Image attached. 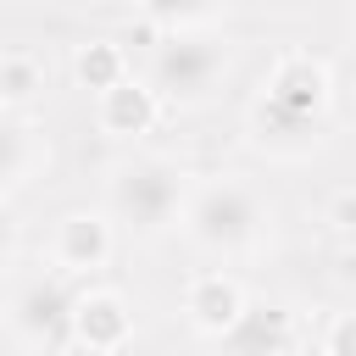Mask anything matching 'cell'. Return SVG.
Here are the masks:
<instances>
[{"label": "cell", "instance_id": "9a60e30c", "mask_svg": "<svg viewBox=\"0 0 356 356\" xmlns=\"http://www.w3.org/2000/svg\"><path fill=\"white\" fill-rule=\"evenodd\" d=\"M323 356H356V312H334L323 328Z\"/></svg>", "mask_w": 356, "mask_h": 356}, {"label": "cell", "instance_id": "6da1fadb", "mask_svg": "<svg viewBox=\"0 0 356 356\" xmlns=\"http://www.w3.org/2000/svg\"><path fill=\"white\" fill-rule=\"evenodd\" d=\"M328 100H334V72L323 56L312 50H289L273 61V72L261 78V95L250 106V134L261 150H278V156H300L317 145V128L328 117Z\"/></svg>", "mask_w": 356, "mask_h": 356}, {"label": "cell", "instance_id": "52a82bcc", "mask_svg": "<svg viewBox=\"0 0 356 356\" xmlns=\"http://www.w3.org/2000/svg\"><path fill=\"white\" fill-rule=\"evenodd\" d=\"M245 284L234 278V273H222V267H206V273H195L189 284H184V317H189V328L195 334H211V339H222L239 317H245Z\"/></svg>", "mask_w": 356, "mask_h": 356}, {"label": "cell", "instance_id": "ba28073f", "mask_svg": "<svg viewBox=\"0 0 356 356\" xmlns=\"http://www.w3.org/2000/svg\"><path fill=\"white\" fill-rule=\"evenodd\" d=\"M134 339V312L117 289H83L78 295V312H72V345L95 350V356H111Z\"/></svg>", "mask_w": 356, "mask_h": 356}, {"label": "cell", "instance_id": "4fadbf2b", "mask_svg": "<svg viewBox=\"0 0 356 356\" xmlns=\"http://www.w3.org/2000/svg\"><path fill=\"white\" fill-rule=\"evenodd\" d=\"M72 72H78V83L83 89H111V83H122L128 78V56H122V44H111V39H89L78 56H72Z\"/></svg>", "mask_w": 356, "mask_h": 356}, {"label": "cell", "instance_id": "7a4b0ae2", "mask_svg": "<svg viewBox=\"0 0 356 356\" xmlns=\"http://www.w3.org/2000/svg\"><path fill=\"white\" fill-rule=\"evenodd\" d=\"M267 222H273V206L261 200L256 184L222 172V178H200L189 184L184 195V211H178V228L195 250L206 256H245L267 239Z\"/></svg>", "mask_w": 356, "mask_h": 356}, {"label": "cell", "instance_id": "30bf717a", "mask_svg": "<svg viewBox=\"0 0 356 356\" xmlns=\"http://www.w3.org/2000/svg\"><path fill=\"white\" fill-rule=\"evenodd\" d=\"M222 339H228V356H284L289 350V312L284 306H245V317Z\"/></svg>", "mask_w": 356, "mask_h": 356}, {"label": "cell", "instance_id": "277c9868", "mask_svg": "<svg viewBox=\"0 0 356 356\" xmlns=\"http://www.w3.org/2000/svg\"><path fill=\"white\" fill-rule=\"evenodd\" d=\"M222 78H228V44L211 28H172L150 44L145 83L161 95V106H206Z\"/></svg>", "mask_w": 356, "mask_h": 356}, {"label": "cell", "instance_id": "9c48e42d", "mask_svg": "<svg viewBox=\"0 0 356 356\" xmlns=\"http://www.w3.org/2000/svg\"><path fill=\"white\" fill-rule=\"evenodd\" d=\"M95 117H100V128L106 134H117V139H134V134H145L156 117H161V95L145 83V78H122V83H111V89H100L95 95Z\"/></svg>", "mask_w": 356, "mask_h": 356}, {"label": "cell", "instance_id": "7c38bea8", "mask_svg": "<svg viewBox=\"0 0 356 356\" xmlns=\"http://www.w3.org/2000/svg\"><path fill=\"white\" fill-rule=\"evenodd\" d=\"M44 61L39 56H28V50H6L0 56V106H11V111H22V106H33L39 95H44Z\"/></svg>", "mask_w": 356, "mask_h": 356}, {"label": "cell", "instance_id": "2e32d148", "mask_svg": "<svg viewBox=\"0 0 356 356\" xmlns=\"http://www.w3.org/2000/svg\"><path fill=\"white\" fill-rule=\"evenodd\" d=\"M17 239H22V222H17V211H11V200H6V189H0V261L17 256Z\"/></svg>", "mask_w": 356, "mask_h": 356}, {"label": "cell", "instance_id": "8fae6325", "mask_svg": "<svg viewBox=\"0 0 356 356\" xmlns=\"http://www.w3.org/2000/svg\"><path fill=\"white\" fill-rule=\"evenodd\" d=\"M33 167H39V139H33V128H28L11 106H0V189L22 184Z\"/></svg>", "mask_w": 356, "mask_h": 356}, {"label": "cell", "instance_id": "5bb4252c", "mask_svg": "<svg viewBox=\"0 0 356 356\" xmlns=\"http://www.w3.org/2000/svg\"><path fill=\"white\" fill-rule=\"evenodd\" d=\"M139 11L161 33H172V28H211L228 11V0H139Z\"/></svg>", "mask_w": 356, "mask_h": 356}, {"label": "cell", "instance_id": "5b68a950", "mask_svg": "<svg viewBox=\"0 0 356 356\" xmlns=\"http://www.w3.org/2000/svg\"><path fill=\"white\" fill-rule=\"evenodd\" d=\"M78 295L83 289L61 267H44V273L17 278V289L6 295V328H11V339L28 345V350H61V345H72Z\"/></svg>", "mask_w": 356, "mask_h": 356}, {"label": "cell", "instance_id": "8992f818", "mask_svg": "<svg viewBox=\"0 0 356 356\" xmlns=\"http://www.w3.org/2000/svg\"><path fill=\"white\" fill-rule=\"evenodd\" d=\"M111 261V217L106 211H67L50 228V267L89 278L95 267Z\"/></svg>", "mask_w": 356, "mask_h": 356}, {"label": "cell", "instance_id": "3957f363", "mask_svg": "<svg viewBox=\"0 0 356 356\" xmlns=\"http://www.w3.org/2000/svg\"><path fill=\"white\" fill-rule=\"evenodd\" d=\"M189 195V172L172 156H128L106 178V217L134 234H161L178 222Z\"/></svg>", "mask_w": 356, "mask_h": 356}]
</instances>
